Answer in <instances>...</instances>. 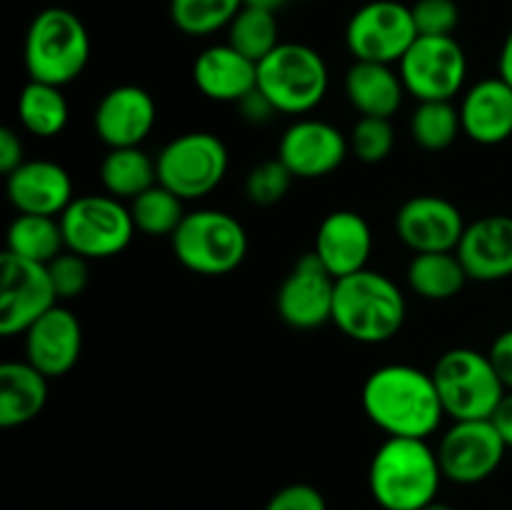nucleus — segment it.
Masks as SVG:
<instances>
[{"instance_id":"obj_40","label":"nucleus","mask_w":512,"mask_h":510,"mask_svg":"<svg viewBox=\"0 0 512 510\" xmlns=\"http://www.w3.org/2000/svg\"><path fill=\"white\" fill-rule=\"evenodd\" d=\"M25 163V145L13 128L0 130V170L10 175Z\"/></svg>"},{"instance_id":"obj_39","label":"nucleus","mask_w":512,"mask_h":510,"mask_svg":"<svg viewBox=\"0 0 512 510\" xmlns=\"http://www.w3.org/2000/svg\"><path fill=\"white\" fill-rule=\"evenodd\" d=\"M488 355L490 360H493L495 370H498L500 380H503L505 390H512V328L503 330V333L493 340Z\"/></svg>"},{"instance_id":"obj_29","label":"nucleus","mask_w":512,"mask_h":510,"mask_svg":"<svg viewBox=\"0 0 512 510\" xmlns=\"http://www.w3.org/2000/svg\"><path fill=\"white\" fill-rule=\"evenodd\" d=\"M5 250L18 258L48 265L65 250L60 218L18 213V218L8 228V248Z\"/></svg>"},{"instance_id":"obj_28","label":"nucleus","mask_w":512,"mask_h":510,"mask_svg":"<svg viewBox=\"0 0 512 510\" xmlns=\"http://www.w3.org/2000/svg\"><path fill=\"white\" fill-rule=\"evenodd\" d=\"M18 118L20 125L38 138H55L63 133L70 118V105L63 88L28 80V85L20 90Z\"/></svg>"},{"instance_id":"obj_20","label":"nucleus","mask_w":512,"mask_h":510,"mask_svg":"<svg viewBox=\"0 0 512 510\" xmlns=\"http://www.w3.org/2000/svg\"><path fill=\"white\" fill-rule=\"evenodd\" d=\"M313 253L333 278L360 273L368 268L373 253V230L355 210H333L315 233Z\"/></svg>"},{"instance_id":"obj_41","label":"nucleus","mask_w":512,"mask_h":510,"mask_svg":"<svg viewBox=\"0 0 512 510\" xmlns=\"http://www.w3.org/2000/svg\"><path fill=\"white\" fill-rule=\"evenodd\" d=\"M238 110H240V115H243V120H248V123H253V125L270 123V120L275 118V113H278V108H275V105L270 103V100L265 98L258 88L240 100Z\"/></svg>"},{"instance_id":"obj_14","label":"nucleus","mask_w":512,"mask_h":510,"mask_svg":"<svg viewBox=\"0 0 512 510\" xmlns=\"http://www.w3.org/2000/svg\"><path fill=\"white\" fill-rule=\"evenodd\" d=\"M335 285L338 278L328 273L318 255H303L278 288L275 308L280 320L295 330H313L333 323Z\"/></svg>"},{"instance_id":"obj_3","label":"nucleus","mask_w":512,"mask_h":510,"mask_svg":"<svg viewBox=\"0 0 512 510\" xmlns=\"http://www.w3.org/2000/svg\"><path fill=\"white\" fill-rule=\"evenodd\" d=\"M403 290L378 270L345 275L335 285L333 323L340 333L363 345H378L395 338L405 325Z\"/></svg>"},{"instance_id":"obj_6","label":"nucleus","mask_w":512,"mask_h":510,"mask_svg":"<svg viewBox=\"0 0 512 510\" xmlns=\"http://www.w3.org/2000/svg\"><path fill=\"white\" fill-rule=\"evenodd\" d=\"M435 388L448 418L488 420L508 393L488 353L453 348L433 368Z\"/></svg>"},{"instance_id":"obj_5","label":"nucleus","mask_w":512,"mask_h":510,"mask_svg":"<svg viewBox=\"0 0 512 510\" xmlns=\"http://www.w3.org/2000/svg\"><path fill=\"white\" fill-rule=\"evenodd\" d=\"M173 253L183 268L198 275H228L248 255V233L235 215L203 208L185 213L173 235Z\"/></svg>"},{"instance_id":"obj_44","label":"nucleus","mask_w":512,"mask_h":510,"mask_svg":"<svg viewBox=\"0 0 512 510\" xmlns=\"http://www.w3.org/2000/svg\"><path fill=\"white\" fill-rule=\"evenodd\" d=\"M288 0H243L245 8H258V10H268V13H278Z\"/></svg>"},{"instance_id":"obj_10","label":"nucleus","mask_w":512,"mask_h":510,"mask_svg":"<svg viewBox=\"0 0 512 510\" xmlns=\"http://www.w3.org/2000/svg\"><path fill=\"white\" fill-rule=\"evenodd\" d=\"M405 93L423 100H453L468 78V55L453 35H418L400 60Z\"/></svg>"},{"instance_id":"obj_25","label":"nucleus","mask_w":512,"mask_h":510,"mask_svg":"<svg viewBox=\"0 0 512 510\" xmlns=\"http://www.w3.org/2000/svg\"><path fill=\"white\" fill-rule=\"evenodd\" d=\"M48 380L28 360L0 365V428H18L38 418L48 403Z\"/></svg>"},{"instance_id":"obj_23","label":"nucleus","mask_w":512,"mask_h":510,"mask_svg":"<svg viewBox=\"0 0 512 510\" xmlns=\"http://www.w3.org/2000/svg\"><path fill=\"white\" fill-rule=\"evenodd\" d=\"M463 133L478 145H500L512 138V85L503 78H485L460 103Z\"/></svg>"},{"instance_id":"obj_4","label":"nucleus","mask_w":512,"mask_h":510,"mask_svg":"<svg viewBox=\"0 0 512 510\" xmlns=\"http://www.w3.org/2000/svg\"><path fill=\"white\" fill-rule=\"evenodd\" d=\"M25 70L30 80L48 85L73 83L90 60V35L83 20L68 8L40 10L25 35Z\"/></svg>"},{"instance_id":"obj_38","label":"nucleus","mask_w":512,"mask_h":510,"mask_svg":"<svg viewBox=\"0 0 512 510\" xmlns=\"http://www.w3.org/2000/svg\"><path fill=\"white\" fill-rule=\"evenodd\" d=\"M265 510H328V503L315 485L290 483L268 500Z\"/></svg>"},{"instance_id":"obj_45","label":"nucleus","mask_w":512,"mask_h":510,"mask_svg":"<svg viewBox=\"0 0 512 510\" xmlns=\"http://www.w3.org/2000/svg\"><path fill=\"white\" fill-rule=\"evenodd\" d=\"M423 510H455V508H450L448 503H440V500H433V503L425 505Z\"/></svg>"},{"instance_id":"obj_8","label":"nucleus","mask_w":512,"mask_h":510,"mask_svg":"<svg viewBox=\"0 0 512 510\" xmlns=\"http://www.w3.org/2000/svg\"><path fill=\"white\" fill-rule=\"evenodd\" d=\"M65 250L88 260L113 258L130 245L133 213L113 195H80L60 215Z\"/></svg>"},{"instance_id":"obj_16","label":"nucleus","mask_w":512,"mask_h":510,"mask_svg":"<svg viewBox=\"0 0 512 510\" xmlns=\"http://www.w3.org/2000/svg\"><path fill=\"white\" fill-rule=\"evenodd\" d=\"M350 153V140L318 118H300L283 133L278 145V158L293 178L315 180L335 173Z\"/></svg>"},{"instance_id":"obj_32","label":"nucleus","mask_w":512,"mask_h":510,"mask_svg":"<svg viewBox=\"0 0 512 510\" xmlns=\"http://www.w3.org/2000/svg\"><path fill=\"white\" fill-rule=\"evenodd\" d=\"M228 43L243 55H248L250 60L260 63L280 45L278 18L268 10L245 8L243 5L233 23L228 25Z\"/></svg>"},{"instance_id":"obj_46","label":"nucleus","mask_w":512,"mask_h":510,"mask_svg":"<svg viewBox=\"0 0 512 510\" xmlns=\"http://www.w3.org/2000/svg\"><path fill=\"white\" fill-rule=\"evenodd\" d=\"M300 3H310V0H300Z\"/></svg>"},{"instance_id":"obj_31","label":"nucleus","mask_w":512,"mask_h":510,"mask_svg":"<svg viewBox=\"0 0 512 510\" xmlns=\"http://www.w3.org/2000/svg\"><path fill=\"white\" fill-rule=\"evenodd\" d=\"M183 203L185 200L178 198L173 190L155 183L153 188H148L138 198L130 200V213H133L135 230H140L145 235H153V238H158V235H173L185 218Z\"/></svg>"},{"instance_id":"obj_30","label":"nucleus","mask_w":512,"mask_h":510,"mask_svg":"<svg viewBox=\"0 0 512 510\" xmlns=\"http://www.w3.org/2000/svg\"><path fill=\"white\" fill-rule=\"evenodd\" d=\"M463 123L453 100H423L410 115V135L425 150H445L458 140Z\"/></svg>"},{"instance_id":"obj_21","label":"nucleus","mask_w":512,"mask_h":510,"mask_svg":"<svg viewBox=\"0 0 512 510\" xmlns=\"http://www.w3.org/2000/svg\"><path fill=\"white\" fill-rule=\"evenodd\" d=\"M470 280L495 283L512 275V215H485L465 228L458 248Z\"/></svg>"},{"instance_id":"obj_37","label":"nucleus","mask_w":512,"mask_h":510,"mask_svg":"<svg viewBox=\"0 0 512 510\" xmlns=\"http://www.w3.org/2000/svg\"><path fill=\"white\" fill-rule=\"evenodd\" d=\"M410 10L418 35H453L460 23V8L455 0H415Z\"/></svg>"},{"instance_id":"obj_36","label":"nucleus","mask_w":512,"mask_h":510,"mask_svg":"<svg viewBox=\"0 0 512 510\" xmlns=\"http://www.w3.org/2000/svg\"><path fill=\"white\" fill-rule=\"evenodd\" d=\"M50 280H53V288L58 300H73L78 295H83V290L88 288L90 270H88V258L73 253V250H63L55 260L48 263Z\"/></svg>"},{"instance_id":"obj_18","label":"nucleus","mask_w":512,"mask_h":510,"mask_svg":"<svg viewBox=\"0 0 512 510\" xmlns=\"http://www.w3.org/2000/svg\"><path fill=\"white\" fill-rule=\"evenodd\" d=\"M25 355L45 378H63L80 360L83 325L78 315L65 305H53L25 330Z\"/></svg>"},{"instance_id":"obj_24","label":"nucleus","mask_w":512,"mask_h":510,"mask_svg":"<svg viewBox=\"0 0 512 510\" xmlns=\"http://www.w3.org/2000/svg\"><path fill=\"white\" fill-rule=\"evenodd\" d=\"M345 95L365 118H393L403 105L405 85L393 65L355 60L345 75Z\"/></svg>"},{"instance_id":"obj_35","label":"nucleus","mask_w":512,"mask_h":510,"mask_svg":"<svg viewBox=\"0 0 512 510\" xmlns=\"http://www.w3.org/2000/svg\"><path fill=\"white\" fill-rule=\"evenodd\" d=\"M293 173L280 158L255 165L245 178V195L253 205H275L288 195Z\"/></svg>"},{"instance_id":"obj_27","label":"nucleus","mask_w":512,"mask_h":510,"mask_svg":"<svg viewBox=\"0 0 512 510\" xmlns=\"http://www.w3.org/2000/svg\"><path fill=\"white\" fill-rule=\"evenodd\" d=\"M458 253H415L408 265V285L425 300H450L468 283Z\"/></svg>"},{"instance_id":"obj_26","label":"nucleus","mask_w":512,"mask_h":510,"mask_svg":"<svg viewBox=\"0 0 512 510\" xmlns=\"http://www.w3.org/2000/svg\"><path fill=\"white\" fill-rule=\"evenodd\" d=\"M100 183L118 200H135L158 183V163L143 148H110L100 163Z\"/></svg>"},{"instance_id":"obj_19","label":"nucleus","mask_w":512,"mask_h":510,"mask_svg":"<svg viewBox=\"0 0 512 510\" xmlns=\"http://www.w3.org/2000/svg\"><path fill=\"white\" fill-rule=\"evenodd\" d=\"M5 178L8 200L18 213L60 218L75 198L70 173L53 160H25Z\"/></svg>"},{"instance_id":"obj_34","label":"nucleus","mask_w":512,"mask_h":510,"mask_svg":"<svg viewBox=\"0 0 512 510\" xmlns=\"http://www.w3.org/2000/svg\"><path fill=\"white\" fill-rule=\"evenodd\" d=\"M350 150L363 163H383L395 148V130L390 118H365L360 115L358 123L350 130Z\"/></svg>"},{"instance_id":"obj_7","label":"nucleus","mask_w":512,"mask_h":510,"mask_svg":"<svg viewBox=\"0 0 512 510\" xmlns=\"http://www.w3.org/2000/svg\"><path fill=\"white\" fill-rule=\"evenodd\" d=\"M330 73L323 55L305 43H280L258 63V90L278 113L303 115L323 103Z\"/></svg>"},{"instance_id":"obj_15","label":"nucleus","mask_w":512,"mask_h":510,"mask_svg":"<svg viewBox=\"0 0 512 510\" xmlns=\"http://www.w3.org/2000/svg\"><path fill=\"white\" fill-rule=\"evenodd\" d=\"M465 228L460 208L443 195H415L395 215V233L413 253H453Z\"/></svg>"},{"instance_id":"obj_42","label":"nucleus","mask_w":512,"mask_h":510,"mask_svg":"<svg viewBox=\"0 0 512 510\" xmlns=\"http://www.w3.org/2000/svg\"><path fill=\"white\" fill-rule=\"evenodd\" d=\"M490 420H493L495 430H498L500 438L505 440V445L512 448V390L503 395V400H500V405L495 408V413L490 415Z\"/></svg>"},{"instance_id":"obj_43","label":"nucleus","mask_w":512,"mask_h":510,"mask_svg":"<svg viewBox=\"0 0 512 510\" xmlns=\"http://www.w3.org/2000/svg\"><path fill=\"white\" fill-rule=\"evenodd\" d=\"M498 68H500V78H503L505 83L512 85V28H510L508 38H505L503 48H500Z\"/></svg>"},{"instance_id":"obj_12","label":"nucleus","mask_w":512,"mask_h":510,"mask_svg":"<svg viewBox=\"0 0 512 510\" xmlns=\"http://www.w3.org/2000/svg\"><path fill=\"white\" fill-rule=\"evenodd\" d=\"M48 265L5 250L0 260V335L25 333L40 315L58 305Z\"/></svg>"},{"instance_id":"obj_33","label":"nucleus","mask_w":512,"mask_h":510,"mask_svg":"<svg viewBox=\"0 0 512 510\" xmlns=\"http://www.w3.org/2000/svg\"><path fill=\"white\" fill-rule=\"evenodd\" d=\"M243 0H170V20L185 35H213L228 28Z\"/></svg>"},{"instance_id":"obj_13","label":"nucleus","mask_w":512,"mask_h":510,"mask_svg":"<svg viewBox=\"0 0 512 510\" xmlns=\"http://www.w3.org/2000/svg\"><path fill=\"white\" fill-rule=\"evenodd\" d=\"M508 445L495 430L493 420H453L438 445L443 478L458 485L488 480L503 463Z\"/></svg>"},{"instance_id":"obj_2","label":"nucleus","mask_w":512,"mask_h":510,"mask_svg":"<svg viewBox=\"0 0 512 510\" xmlns=\"http://www.w3.org/2000/svg\"><path fill=\"white\" fill-rule=\"evenodd\" d=\"M443 470L428 440L388 438L370 460L368 488L383 510H423L438 500Z\"/></svg>"},{"instance_id":"obj_22","label":"nucleus","mask_w":512,"mask_h":510,"mask_svg":"<svg viewBox=\"0 0 512 510\" xmlns=\"http://www.w3.org/2000/svg\"><path fill=\"white\" fill-rule=\"evenodd\" d=\"M193 83L208 100L238 105L258 88V63L230 43L210 45L195 58Z\"/></svg>"},{"instance_id":"obj_9","label":"nucleus","mask_w":512,"mask_h":510,"mask_svg":"<svg viewBox=\"0 0 512 510\" xmlns=\"http://www.w3.org/2000/svg\"><path fill=\"white\" fill-rule=\"evenodd\" d=\"M155 163L160 185L183 200H198L223 183L230 155L218 135L193 130L170 140Z\"/></svg>"},{"instance_id":"obj_17","label":"nucleus","mask_w":512,"mask_h":510,"mask_svg":"<svg viewBox=\"0 0 512 510\" xmlns=\"http://www.w3.org/2000/svg\"><path fill=\"white\" fill-rule=\"evenodd\" d=\"M155 118L158 108L148 90L140 85H115L100 98L93 128L108 148H140L153 133Z\"/></svg>"},{"instance_id":"obj_1","label":"nucleus","mask_w":512,"mask_h":510,"mask_svg":"<svg viewBox=\"0 0 512 510\" xmlns=\"http://www.w3.org/2000/svg\"><path fill=\"white\" fill-rule=\"evenodd\" d=\"M363 410L388 438L428 440L445 418L433 373L405 363L380 365L363 383Z\"/></svg>"},{"instance_id":"obj_11","label":"nucleus","mask_w":512,"mask_h":510,"mask_svg":"<svg viewBox=\"0 0 512 510\" xmlns=\"http://www.w3.org/2000/svg\"><path fill=\"white\" fill-rule=\"evenodd\" d=\"M415 38L413 10L398 0H370L355 10L345 28V45L353 58L368 63H400Z\"/></svg>"}]
</instances>
